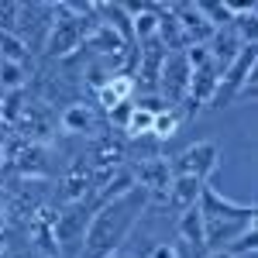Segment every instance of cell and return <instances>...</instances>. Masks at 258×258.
I'll return each instance as SVG.
<instances>
[{
    "label": "cell",
    "instance_id": "cell-11",
    "mask_svg": "<svg viewBox=\"0 0 258 258\" xmlns=\"http://www.w3.org/2000/svg\"><path fill=\"white\" fill-rule=\"evenodd\" d=\"M200 189H203V179L197 176H182V172H172L169 179V189H165V203H169V210H186V207H193L200 200Z\"/></svg>",
    "mask_w": 258,
    "mask_h": 258
},
{
    "label": "cell",
    "instance_id": "cell-14",
    "mask_svg": "<svg viewBox=\"0 0 258 258\" xmlns=\"http://www.w3.org/2000/svg\"><path fill=\"white\" fill-rule=\"evenodd\" d=\"M28 55H31V48H28V41L14 35V31H4L0 28V59H14V62H24L28 66Z\"/></svg>",
    "mask_w": 258,
    "mask_h": 258
},
{
    "label": "cell",
    "instance_id": "cell-6",
    "mask_svg": "<svg viewBox=\"0 0 258 258\" xmlns=\"http://www.w3.org/2000/svg\"><path fill=\"white\" fill-rule=\"evenodd\" d=\"M59 124H55V114H52V107L45 103V100H35L28 97L24 103V110H21V117L14 120V131H18L24 141H52V131H55Z\"/></svg>",
    "mask_w": 258,
    "mask_h": 258
},
{
    "label": "cell",
    "instance_id": "cell-7",
    "mask_svg": "<svg viewBox=\"0 0 258 258\" xmlns=\"http://www.w3.org/2000/svg\"><path fill=\"white\" fill-rule=\"evenodd\" d=\"M203 220H231V217H255V203H241V200L224 197L220 189H214L210 182H203L197 200Z\"/></svg>",
    "mask_w": 258,
    "mask_h": 258
},
{
    "label": "cell",
    "instance_id": "cell-20",
    "mask_svg": "<svg viewBox=\"0 0 258 258\" xmlns=\"http://www.w3.org/2000/svg\"><path fill=\"white\" fill-rule=\"evenodd\" d=\"M7 220H11V214H7V197L0 189V231H7Z\"/></svg>",
    "mask_w": 258,
    "mask_h": 258
},
{
    "label": "cell",
    "instance_id": "cell-12",
    "mask_svg": "<svg viewBox=\"0 0 258 258\" xmlns=\"http://www.w3.org/2000/svg\"><path fill=\"white\" fill-rule=\"evenodd\" d=\"M182 110H179L176 103H165V107H159L155 114H152V138L155 141H169L179 135V127H182Z\"/></svg>",
    "mask_w": 258,
    "mask_h": 258
},
{
    "label": "cell",
    "instance_id": "cell-16",
    "mask_svg": "<svg viewBox=\"0 0 258 258\" xmlns=\"http://www.w3.org/2000/svg\"><path fill=\"white\" fill-rule=\"evenodd\" d=\"M152 114H155V110L135 103L131 117H127V124H124V138H148V135H152Z\"/></svg>",
    "mask_w": 258,
    "mask_h": 258
},
{
    "label": "cell",
    "instance_id": "cell-22",
    "mask_svg": "<svg viewBox=\"0 0 258 258\" xmlns=\"http://www.w3.org/2000/svg\"><path fill=\"white\" fill-rule=\"evenodd\" d=\"M86 4H90V7H93V11H107V7H110V4H114V0H86Z\"/></svg>",
    "mask_w": 258,
    "mask_h": 258
},
{
    "label": "cell",
    "instance_id": "cell-8",
    "mask_svg": "<svg viewBox=\"0 0 258 258\" xmlns=\"http://www.w3.org/2000/svg\"><path fill=\"white\" fill-rule=\"evenodd\" d=\"M55 124H59V131L66 138H97V127H100L97 110L90 103H80V100L66 103L59 110V117H55Z\"/></svg>",
    "mask_w": 258,
    "mask_h": 258
},
{
    "label": "cell",
    "instance_id": "cell-19",
    "mask_svg": "<svg viewBox=\"0 0 258 258\" xmlns=\"http://www.w3.org/2000/svg\"><path fill=\"white\" fill-rule=\"evenodd\" d=\"M220 4H224V11L231 14V21L244 18V14H255V11H258V0H220Z\"/></svg>",
    "mask_w": 258,
    "mask_h": 258
},
{
    "label": "cell",
    "instance_id": "cell-13",
    "mask_svg": "<svg viewBox=\"0 0 258 258\" xmlns=\"http://www.w3.org/2000/svg\"><path fill=\"white\" fill-rule=\"evenodd\" d=\"M131 24V41L135 45H145V41L159 38V24H162V7H152V11H141L135 18H127Z\"/></svg>",
    "mask_w": 258,
    "mask_h": 258
},
{
    "label": "cell",
    "instance_id": "cell-9",
    "mask_svg": "<svg viewBox=\"0 0 258 258\" xmlns=\"http://www.w3.org/2000/svg\"><path fill=\"white\" fill-rule=\"evenodd\" d=\"M135 86H138V83H135L131 73H124V69L110 73L100 86H93L97 107H100V110H110L114 103H120V100H135Z\"/></svg>",
    "mask_w": 258,
    "mask_h": 258
},
{
    "label": "cell",
    "instance_id": "cell-1",
    "mask_svg": "<svg viewBox=\"0 0 258 258\" xmlns=\"http://www.w3.org/2000/svg\"><path fill=\"white\" fill-rule=\"evenodd\" d=\"M145 210H148V193L141 189L138 182L131 189H124L120 197L100 203L97 210L90 214L80 258H117L124 241L131 238V231L145 217Z\"/></svg>",
    "mask_w": 258,
    "mask_h": 258
},
{
    "label": "cell",
    "instance_id": "cell-4",
    "mask_svg": "<svg viewBox=\"0 0 258 258\" xmlns=\"http://www.w3.org/2000/svg\"><path fill=\"white\" fill-rule=\"evenodd\" d=\"M172 172H182V176H197L203 182H210V176L220 169V145L214 138H203L193 141L179 152L176 159H169Z\"/></svg>",
    "mask_w": 258,
    "mask_h": 258
},
{
    "label": "cell",
    "instance_id": "cell-21",
    "mask_svg": "<svg viewBox=\"0 0 258 258\" xmlns=\"http://www.w3.org/2000/svg\"><path fill=\"white\" fill-rule=\"evenodd\" d=\"M7 248H11V234H7V231H0V258L7 255Z\"/></svg>",
    "mask_w": 258,
    "mask_h": 258
},
{
    "label": "cell",
    "instance_id": "cell-23",
    "mask_svg": "<svg viewBox=\"0 0 258 258\" xmlns=\"http://www.w3.org/2000/svg\"><path fill=\"white\" fill-rule=\"evenodd\" d=\"M7 169V155H4V138H0V172Z\"/></svg>",
    "mask_w": 258,
    "mask_h": 258
},
{
    "label": "cell",
    "instance_id": "cell-5",
    "mask_svg": "<svg viewBox=\"0 0 258 258\" xmlns=\"http://www.w3.org/2000/svg\"><path fill=\"white\" fill-rule=\"evenodd\" d=\"M186 86H189V62L182 55V48H172V52H165V59H162L155 93H159L165 103H176L179 107L182 97H186Z\"/></svg>",
    "mask_w": 258,
    "mask_h": 258
},
{
    "label": "cell",
    "instance_id": "cell-15",
    "mask_svg": "<svg viewBox=\"0 0 258 258\" xmlns=\"http://www.w3.org/2000/svg\"><path fill=\"white\" fill-rule=\"evenodd\" d=\"M28 83V66L14 59H0V90H24Z\"/></svg>",
    "mask_w": 258,
    "mask_h": 258
},
{
    "label": "cell",
    "instance_id": "cell-24",
    "mask_svg": "<svg viewBox=\"0 0 258 258\" xmlns=\"http://www.w3.org/2000/svg\"><path fill=\"white\" fill-rule=\"evenodd\" d=\"M155 7H172V0H152Z\"/></svg>",
    "mask_w": 258,
    "mask_h": 258
},
{
    "label": "cell",
    "instance_id": "cell-3",
    "mask_svg": "<svg viewBox=\"0 0 258 258\" xmlns=\"http://www.w3.org/2000/svg\"><path fill=\"white\" fill-rule=\"evenodd\" d=\"M86 18H73V14H62L48 21V31H45V55L48 59H73L86 45Z\"/></svg>",
    "mask_w": 258,
    "mask_h": 258
},
{
    "label": "cell",
    "instance_id": "cell-18",
    "mask_svg": "<svg viewBox=\"0 0 258 258\" xmlns=\"http://www.w3.org/2000/svg\"><path fill=\"white\" fill-rule=\"evenodd\" d=\"M131 110H135V100H120V103H114V107L103 110V114H107V120L124 135V124H127V117H131Z\"/></svg>",
    "mask_w": 258,
    "mask_h": 258
},
{
    "label": "cell",
    "instance_id": "cell-17",
    "mask_svg": "<svg viewBox=\"0 0 258 258\" xmlns=\"http://www.w3.org/2000/svg\"><path fill=\"white\" fill-rule=\"evenodd\" d=\"M193 7H197L203 21H210L214 28H224V24H231V14L224 11V4L220 0H193Z\"/></svg>",
    "mask_w": 258,
    "mask_h": 258
},
{
    "label": "cell",
    "instance_id": "cell-2",
    "mask_svg": "<svg viewBox=\"0 0 258 258\" xmlns=\"http://www.w3.org/2000/svg\"><path fill=\"white\" fill-rule=\"evenodd\" d=\"M90 214H93V207L86 200H80V203H59L55 207V214H52V234H55L59 258H80Z\"/></svg>",
    "mask_w": 258,
    "mask_h": 258
},
{
    "label": "cell",
    "instance_id": "cell-10",
    "mask_svg": "<svg viewBox=\"0 0 258 258\" xmlns=\"http://www.w3.org/2000/svg\"><path fill=\"white\" fill-rule=\"evenodd\" d=\"M241 45L244 41L238 38V31H234V24H224V28H214V35L207 38V52H210V62L217 66V69H224L227 62L234 59L241 52Z\"/></svg>",
    "mask_w": 258,
    "mask_h": 258
}]
</instances>
